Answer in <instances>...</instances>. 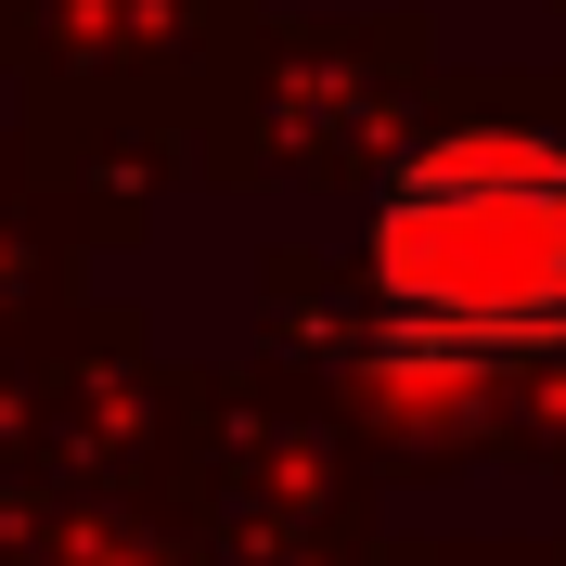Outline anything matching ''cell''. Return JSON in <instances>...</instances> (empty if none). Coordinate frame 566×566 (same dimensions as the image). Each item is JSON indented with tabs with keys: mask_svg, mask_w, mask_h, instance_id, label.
<instances>
[{
	"mask_svg": "<svg viewBox=\"0 0 566 566\" xmlns=\"http://www.w3.org/2000/svg\"><path fill=\"white\" fill-rule=\"evenodd\" d=\"M374 360L412 374H515L566 348V142L438 129L360 219Z\"/></svg>",
	"mask_w": 566,
	"mask_h": 566,
	"instance_id": "1",
	"label": "cell"
}]
</instances>
